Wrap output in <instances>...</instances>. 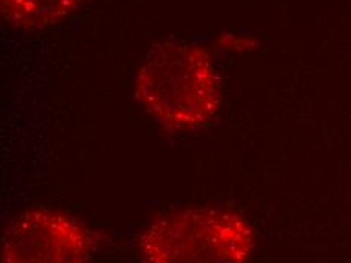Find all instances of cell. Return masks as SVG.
<instances>
[{"label": "cell", "instance_id": "1", "mask_svg": "<svg viewBox=\"0 0 351 263\" xmlns=\"http://www.w3.org/2000/svg\"><path fill=\"white\" fill-rule=\"evenodd\" d=\"M135 96L160 126L186 132L208 126L221 106V80L206 49L184 41L156 44L135 77Z\"/></svg>", "mask_w": 351, "mask_h": 263}, {"label": "cell", "instance_id": "4", "mask_svg": "<svg viewBox=\"0 0 351 263\" xmlns=\"http://www.w3.org/2000/svg\"><path fill=\"white\" fill-rule=\"evenodd\" d=\"M86 0H2L8 25L20 29H41L75 12Z\"/></svg>", "mask_w": 351, "mask_h": 263}, {"label": "cell", "instance_id": "3", "mask_svg": "<svg viewBox=\"0 0 351 263\" xmlns=\"http://www.w3.org/2000/svg\"><path fill=\"white\" fill-rule=\"evenodd\" d=\"M90 230L69 214L50 209L23 212L6 227L2 263H91Z\"/></svg>", "mask_w": 351, "mask_h": 263}, {"label": "cell", "instance_id": "2", "mask_svg": "<svg viewBox=\"0 0 351 263\" xmlns=\"http://www.w3.org/2000/svg\"><path fill=\"white\" fill-rule=\"evenodd\" d=\"M145 263H250L252 225L219 208H189L152 221L138 239Z\"/></svg>", "mask_w": 351, "mask_h": 263}]
</instances>
